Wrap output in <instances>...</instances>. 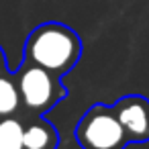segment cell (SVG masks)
I'll return each instance as SVG.
<instances>
[{
	"mask_svg": "<svg viewBox=\"0 0 149 149\" xmlns=\"http://www.w3.org/2000/svg\"><path fill=\"white\" fill-rule=\"evenodd\" d=\"M82 49V39L72 27L51 21L35 27L29 33L25 41L23 61L41 65L63 78L78 65Z\"/></svg>",
	"mask_w": 149,
	"mask_h": 149,
	"instance_id": "1",
	"label": "cell"
},
{
	"mask_svg": "<svg viewBox=\"0 0 149 149\" xmlns=\"http://www.w3.org/2000/svg\"><path fill=\"white\" fill-rule=\"evenodd\" d=\"M15 76L23 110L29 116H43L63 98H68V88L61 84V78L41 65L23 61L21 68L15 70Z\"/></svg>",
	"mask_w": 149,
	"mask_h": 149,
	"instance_id": "2",
	"label": "cell"
},
{
	"mask_svg": "<svg viewBox=\"0 0 149 149\" xmlns=\"http://www.w3.org/2000/svg\"><path fill=\"white\" fill-rule=\"evenodd\" d=\"M74 137L80 149H125L131 143L112 104L100 102L82 114L74 129Z\"/></svg>",
	"mask_w": 149,
	"mask_h": 149,
	"instance_id": "3",
	"label": "cell"
},
{
	"mask_svg": "<svg viewBox=\"0 0 149 149\" xmlns=\"http://www.w3.org/2000/svg\"><path fill=\"white\" fill-rule=\"evenodd\" d=\"M112 110L131 143L149 141V98L141 94H127L112 104Z\"/></svg>",
	"mask_w": 149,
	"mask_h": 149,
	"instance_id": "4",
	"label": "cell"
},
{
	"mask_svg": "<svg viewBox=\"0 0 149 149\" xmlns=\"http://www.w3.org/2000/svg\"><path fill=\"white\" fill-rule=\"evenodd\" d=\"M23 143H25V149H57L59 133L43 116H27Z\"/></svg>",
	"mask_w": 149,
	"mask_h": 149,
	"instance_id": "5",
	"label": "cell"
},
{
	"mask_svg": "<svg viewBox=\"0 0 149 149\" xmlns=\"http://www.w3.org/2000/svg\"><path fill=\"white\" fill-rule=\"evenodd\" d=\"M23 104H21V92L17 84L15 72L0 74V116H13L21 114Z\"/></svg>",
	"mask_w": 149,
	"mask_h": 149,
	"instance_id": "6",
	"label": "cell"
},
{
	"mask_svg": "<svg viewBox=\"0 0 149 149\" xmlns=\"http://www.w3.org/2000/svg\"><path fill=\"white\" fill-rule=\"evenodd\" d=\"M25 116H0V149H25Z\"/></svg>",
	"mask_w": 149,
	"mask_h": 149,
	"instance_id": "7",
	"label": "cell"
},
{
	"mask_svg": "<svg viewBox=\"0 0 149 149\" xmlns=\"http://www.w3.org/2000/svg\"><path fill=\"white\" fill-rule=\"evenodd\" d=\"M8 72V63H6V55H4V49L0 45V74H6Z\"/></svg>",
	"mask_w": 149,
	"mask_h": 149,
	"instance_id": "8",
	"label": "cell"
}]
</instances>
